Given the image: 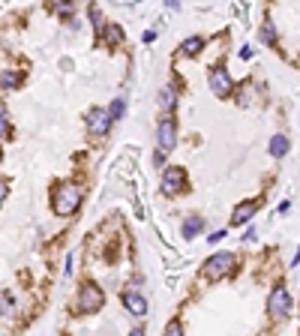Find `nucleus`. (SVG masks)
Segmentation results:
<instances>
[{
    "label": "nucleus",
    "instance_id": "1",
    "mask_svg": "<svg viewBox=\"0 0 300 336\" xmlns=\"http://www.w3.org/2000/svg\"><path fill=\"white\" fill-rule=\"evenodd\" d=\"M78 204H81V189H78L75 183L57 186V192H54V210H57L60 216H72V213L78 210Z\"/></svg>",
    "mask_w": 300,
    "mask_h": 336
},
{
    "label": "nucleus",
    "instance_id": "2",
    "mask_svg": "<svg viewBox=\"0 0 300 336\" xmlns=\"http://www.w3.org/2000/svg\"><path fill=\"white\" fill-rule=\"evenodd\" d=\"M267 312H270L273 321H285V318L291 315V297H288V291H285L282 285L270 291V297H267Z\"/></svg>",
    "mask_w": 300,
    "mask_h": 336
},
{
    "label": "nucleus",
    "instance_id": "3",
    "mask_svg": "<svg viewBox=\"0 0 300 336\" xmlns=\"http://www.w3.org/2000/svg\"><path fill=\"white\" fill-rule=\"evenodd\" d=\"M231 267H234V255L231 252H216L213 258L204 261V279H210V282H213V279H222Z\"/></svg>",
    "mask_w": 300,
    "mask_h": 336
},
{
    "label": "nucleus",
    "instance_id": "4",
    "mask_svg": "<svg viewBox=\"0 0 300 336\" xmlns=\"http://www.w3.org/2000/svg\"><path fill=\"white\" fill-rule=\"evenodd\" d=\"M102 303H105V294H102L99 285H93V282L81 285V291H78V306H81L84 312H99Z\"/></svg>",
    "mask_w": 300,
    "mask_h": 336
},
{
    "label": "nucleus",
    "instance_id": "5",
    "mask_svg": "<svg viewBox=\"0 0 300 336\" xmlns=\"http://www.w3.org/2000/svg\"><path fill=\"white\" fill-rule=\"evenodd\" d=\"M156 141H159V150H162V153H171V150H174V144H177V123H174V117H162V120H159Z\"/></svg>",
    "mask_w": 300,
    "mask_h": 336
},
{
    "label": "nucleus",
    "instance_id": "6",
    "mask_svg": "<svg viewBox=\"0 0 300 336\" xmlns=\"http://www.w3.org/2000/svg\"><path fill=\"white\" fill-rule=\"evenodd\" d=\"M210 90H213L219 99L231 96L234 93V81H231V75H228V69H222V66L210 69Z\"/></svg>",
    "mask_w": 300,
    "mask_h": 336
},
{
    "label": "nucleus",
    "instance_id": "7",
    "mask_svg": "<svg viewBox=\"0 0 300 336\" xmlns=\"http://www.w3.org/2000/svg\"><path fill=\"white\" fill-rule=\"evenodd\" d=\"M183 183H186L183 168L171 165L165 171V180H162V192H165V195H177V192H183Z\"/></svg>",
    "mask_w": 300,
    "mask_h": 336
},
{
    "label": "nucleus",
    "instance_id": "8",
    "mask_svg": "<svg viewBox=\"0 0 300 336\" xmlns=\"http://www.w3.org/2000/svg\"><path fill=\"white\" fill-rule=\"evenodd\" d=\"M84 120H87L90 135H105L108 132V126H111V117H108V111H102V108H93Z\"/></svg>",
    "mask_w": 300,
    "mask_h": 336
},
{
    "label": "nucleus",
    "instance_id": "9",
    "mask_svg": "<svg viewBox=\"0 0 300 336\" xmlns=\"http://www.w3.org/2000/svg\"><path fill=\"white\" fill-rule=\"evenodd\" d=\"M123 306L129 309V315H135V318H144V315H147V300H144L138 291H126V294H123Z\"/></svg>",
    "mask_w": 300,
    "mask_h": 336
},
{
    "label": "nucleus",
    "instance_id": "10",
    "mask_svg": "<svg viewBox=\"0 0 300 336\" xmlns=\"http://www.w3.org/2000/svg\"><path fill=\"white\" fill-rule=\"evenodd\" d=\"M204 228V216H198V213H192V216H186V222H183V228H180V234L183 237H195Z\"/></svg>",
    "mask_w": 300,
    "mask_h": 336
},
{
    "label": "nucleus",
    "instance_id": "11",
    "mask_svg": "<svg viewBox=\"0 0 300 336\" xmlns=\"http://www.w3.org/2000/svg\"><path fill=\"white\" fill-rule=\"evenodd\" d=\"M288 147H291V144H288V138H285V135H273V138H270V147H267V150H270V156L282 159V156L288 153Z\"/></svg>",
    "mask_w": 300,
    "mask_h": 336
},
{
    "label": "nucleus",
    "instance_id": "12",
    "mask_svg": "<svg viewBox=\"0 0 300 336\" xmlns=\"http://www.w3.org/2000/svg\"><path fill=\"white\" fill-rule=\"evenodd\" d=\"M255 213V201H243V204H237V210H234V225H243V222H249V216Z\"/></svg>",
    "mask_w": 300,
    "mask_h": 336
},
{
    "label": "nucleus",
    "instance_id": "13",
    "mask_svg": "<svg viewBox=\"0 0 300 336\" xmlns=\"http://www.w3.org/2000/svg\"><path fill=\"white\" fill-rule=\"evenodd\" d=\"M201 48H204V39H201V36H189V39H186V42H183V48H180V51H183V54H189V57H192V54H198Z\"/></svg>",
    "mask_w": 300,
    "mask_h": 336
},
{
    "label": "nucleus",
    "instance_id": "14",
    "mask_svg": "<svg viewBox=\"0 0 300 336\" xmlns=\"http://www.w3.org/2000/svg\"><path fill=\"white\" fill-rule=\"evenodd\" d=\"M21 81H24V78H21L18 72H3V75H0V87H6V90L21 87Z\"/></svg>",
    "mask_w": 300,
    "mask_h": 336
},
{
    "label": "nucleus",
    "instance_id": "15",
    "mask_svg": "<svg viewBox=\"0 0 300 336\" xmlns=\"http://www.w3.org/2000/svg\"><path fill=\"white\" fill-rule=\"evenodd\" d=\"M174 102H177V93H174V87H162V93H159V105L162 108H174Z\"/></svg>",
    "mask_w": 300,
    "mask_h": 336
},
{
    "label": "nucleus",
    "instance_id": "16",
    "mask_svg": "<svg viewBox=\"0 0 300 336\" xmlns=\"http://www.w3.org/2000/svg\"><path fill=\"white\" fill-rule=\"evenodd\" d=\"M123 111H126V102H123V99H114V102H111V108H108L111 123H114V120H120V117H123Z\"/></svg>",
    "mask_w": 300,
    "mask_h": 336
},
{
    "label": "nucleus",
    "instance_id": "17",
    "mask_svg": "<svg viewBox=\"0 0 300 336\" xmlns=\"http://www.w3.org/2000/svg\"><path fill=\"white\" fill-rule=\"evenodd\" d=\"M0 138H12V123L6 114H0Z\"/></svg>",
    "mask_w": 300,
    "mask_h": 336
},
{
    "label": "nucleus",
    "instance_id": "18",
    "mask_svg": "<svg viewBox=\"0 0 300 336\" xmlns=\"http://www.w3.org/2000/svg\"><path fill=\"white\" fill-rule=\"evenodd\" d=\"M105 36H108L111 42H120V39H123V30H120L117 24H108V30H105Z\"/></svg>",
    "mask_w": 300,
    "mask_h": 336
},
{
    "label": "nucleus",
    "instance_id": "19",
    "mask_svg": "<svg viewBox=\"0 0 300 336\" xmlns=\"http://www.w3.org/2000/svg\"><path fill=\"white\" fill-rule=\"evenodd\" d=\"M6 195H9V183L0 177V207H3V201H6Z\"/></svg>",
    "mask_w": 300,
    "mask_h": 336
},
{
    "label": "nucleus",
    "instance_id": "20",
    "mask_svg": "<svg viewBox=\"0 0 300 336\" xmlns=\"http://www.w3.org/2000/svg\"><path fill=\"white\" fill-rule=\"evenodd\" d=\"M264 39H267V42H273V39H276V33H273V24H270V21L264 24Z\"/></svg>",
    "mask_w": 300,
    "mask_h": 336
},
{
    "label": "nucleus",
    "instance_id": "21",
    "mask_svg": "<svg viewBox=\"0 0 300 336\" xmlns=\"http://www.w3.org/2000/svg\"><path fill=\"white\" fill-rule=\"evenodd\" d=\"M60 15H72V0H66V3H63V6H60Z\"/></svg>",
    "mask_w": 300,
    "mask_h": 336
},
{
    "label": "nucleus",
    "instance_id": "22",
    "mask_svg": "<svg viewBox=\"0 0 300 336\" xmlns=\"http://www.w3.org/2000/svg\"><path fill=\"white\" fill-rule=\"evenodd\" d=\"M222 237H225V231H213V234L207 237V240H210V243H219V240H222Z\"/></svg>",
    "mask_w": 300,
    "mask_h": 336
},
{
    "label": "nucleus",
    "instance_id": "23",
    "mask_svg": "<svg viewBox=\"0 0 300 336\" xmlns=\"http://www.w3.org/2000/svg\"><path fill=\"white\" fill-rule=\"evenodd\" d=\"M6 300H9V297H6V294H0V315H3V306H6Z\"/></svg>",
    "mask_w": 300,
    "mask_h": 336
},
{
    "label": "nucleus",
    "instance_id": "24",
    "mask_svg": "<svg viewBox=\"0 0 300 336\" xmlns=\"http://www.w3.org/2000/svg\"><path fill=\"white\" fill-rule=\"evenodd\" d=\"M291 264H300V249H297V255H294V261H291Z\"/></svg>",
    "mask_w": 300,
    "mask_h": 336
}]
</instances>
